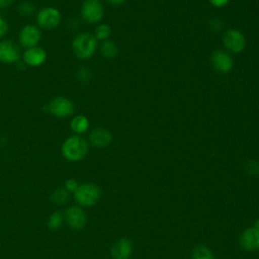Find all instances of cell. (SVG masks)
Returning a JSON list of instances; mask_svg holds the SVG:
<instances>
[{
    "label": "cell",
    "instance_id": "obj_2",
    "mask_svg": "<svg viewBox=\"0 0 259 259\" xmlns=\"http://www.w3.org/2000/svg\"><path fill=\"white\" fill-rule=\"evenodd\" d=\"M97 49V39L92 33L81 32L72 40V50L76 58L87 60L91 58Z\"/></svg>",
    "mask_w": 259,
    "mask_h": 259
},
{
    "label": "cell",
    "instance_id": "obj_31",
    "mask_svg": "<svg viewBox=\"0 0 259 259\" xmlns=\"http://www.w3.org/2000/svg\"><path fill=\"white\" fill-rule=\"evenodd\" d=\"M254 227H256V228H258L259 229V218L255 221V224H254Z\"/></svg>",
    "mask_w": 259,
    "mask_h": 259
},
{
    "label": "cell",
    "instance_id": "obj_29",
    "mask_svg": "<svg viewBox=\"0 0 259 259\" xmlns=\"http://www.w3.org/2000/svg\"><path fill=\"white\" fill-rule=\"evenodd\" d=\"M105 1L112 6H119L125 2V0H105Z\"/></svg>",
    "mask_w": 259,
    "mask_h": 259
},
{
    "label": "cell",
    "instance_id": "obj_28",
    "mask_svg": "<svg viewBox=\"0 0 259 259\" xmlns=\"http://www.w3.org/2000/svg\"><path fill=\"white\" fill-rule=\"evenodd\" d=\"M208 1H209V3H210L212 6H214V7H217V8L224 7V6H226V5L228 4V2H229V0H208Z\"/></svg>",
    "mask_w": 259,
    "mask_h": 259
},
{
    "label": "cell",
    "instance_id": "obj_24",
    "mask_svg": "<svg viewBox=\"0 0 259 259\" xmlns=\"http://www.w3.org/2000/svg\"><path fill=\"white\" fill-rule=\"evenodd\" d=\"M78 186H79L78 182H77L75 179H73V178L67 179V180L65 181V184H64V188H65L69 193H71V192L74 193V192L77 190Z\"/></svg>",
    "mask_w": 259,
    "mask_h": 259
},
{
    "label": "cell",
    "instance_id": "obj_9",
    "mask_svg": "<svg viewBox=\"0 0 259 259\" xmlns=\"http://www.w3.org/2000/svg\"><path fill=\"white\" fill-rule=\"evenodd\" d=\"M64 221L74 230H81L87 222L85 211L78 205H72L66 208L64 212Z\"/></svg>",
    "mask_w": 259,
    "mask_h": 259
},
{
    "label": "cell",
    "instance_id": "obj_5",
    "mask_svg": "<svg viewBox=\"0 0 259 259\" xmlns=\"http://www.w3.org/2000/svg\"><path fill=\"white\" fill-rule=\"evenodd\" d=\"M104 16V7L100 0H84L81 5V17L90 24L99 22Z\"/></svg>",
    "mask_w": 259,
    "mask_h": 259
},
{
    "label": "cell",
    "instance_id": "obj_30",
    "mask_svg": "<svg viewBox=\"0 0 259 259\" xmlns=\"http://www.w3.org/2000/svg\"><path fill=\"white\" fill-rule=\"evenodd\" d=\"M14 0H0V8H6L9 7Z\"/></svg>",
    "mask_w": 259,
    "mask_h": 259
},
{
    "label": "cell",
    "instance_id": "obj_17",
    "mask_svg": "<svg viewBox=\"0 0 259 259\" xmlns=\"http://www.w3.org/2000/svg\"><path fill=\"white\" fill-rule=\"evenodd\" d=\"M100 53L103 57H105L107 59H113L118 54V47L115 44V41L108 38L101 42Z\"/></svg>",
    "mask_w": 259,
    "mask_h": 259
},
{
    "label": "cell",
    "instance_id": "obj_19",
    "mask_svg": "<svg viewBox=\"0 0 259 259\" xmlns=\"http://www.w3.org/2000/svg\"><path fill=\"white\" fill-rule=\"evenodd\" d=\"M69 196H70V193L65 188H57L52 193L51 200L56 204L63 205L65 203H67Z\"/></svg>",
    "mask_w": 259,
    "mask_h": 259
},
{
    "label": "cell",
    "instance_id": "obj_14",
    "mask_svg": "<svg viewBox=\"0 0 259 259\" xmlns=\"http://www.w3.org/2000/svg\"><path fill=\"white\" fill-rule=\"evenodd\" d=\"M112 142V134L103 127H96L89 134V143L96 148L107 147Z\"/></svg>",
    "mask_w": 259,
    "mask_h": 259
},
{
    "label": "cell",
    "instance_id": "obj_8",
    "mask_svg": "<svg viewBox=\"0 0 259 259\" xmlns=\"http://www.w3.org/2000/svg\"><path fill=\"white\" fill-rule=\"evenodd\" d=\"M41 39V31L37 25L26 24L24 25L18 34V40L21 47L29 49L38 46Z\"/></svg>",
    "mask_w": 259,
    "mask_h": 259
},
{
    "label": "cell",
    "instance_id": "obj_18",
    "mask_svg": "<svg viewBox=\"0 0 259 259\" xmlns=\"http://www.w3.org/2000/svg\"><path fill=\"white\" fill-rule=\"evenodd\" d=\"M191 257L192 259H214L212 251L204 245L196 246L192 251Z\"/></svg>",
    "mask_w": 259,
    "mask_h": 259
},
{
    "label": "cell",
    "instance_id": "obj_16",
    "mask_svg": "<svg viewBox=\"0 0 259 259\" xmlns=\"http://www.w3.org/2000/svg\"><path fill=\"white\" fill-rule=\"evenodd\" d=\"M89 125H90L89 119L85 115H82V114L75 115L74 117H72V119L70 121L71 131L75 135H79V136L85 134L88 131Z\"/></svg>",
    "mask_w": 259,
    "mask_h": 259
},
{
    "label": "cell",
    "instance_id": "obj_4",
    "mask_svg": "<svg viewBox=\"0 0 259 259\" xmlns=\"http://www.w3.org/2000/svg\"><path fill=\"white\" fill-rule=\"evenodd\" d=\"M62 20L61 12L58 8L47 6L36 13V24L40 29L53 30L59 26Z\"/></svg>",
    "mask_w": 259,
    "mask_h": 259
},
{
    "label": "cell",
    "instance_id": "obj_11",
    "mask_svg": "<svg viewBox=\"0 0 259 259\" xmlns=\"http://www.w3.org/2000/svg\"><path fill=\"white\" fill-rule=\"evenodd\" d=\"M20 58L19 47L10 39L0 40V62L4 64H13Z\"/></svg>",
    "mask_w": 259,
    "mask_h": 259
},
{
    "label": "cell",
    "instance_id": "obj_25",
    "mask_svg": "<svg viewBox=\"0 0 259 259\" xmlns=\"http://www.w3.org/2000/svg\"><path fill=\"white\" fill-rule=\"evenodd\" d=\"M77 75H78V78H79L81 81H83V82L88 81V80L90 79V76H91L90 71H89L87 68H84V67H82V68L79 69Z\"/></svg>",
    "mask_w": 259,
    "mask_h": 259
},
{
    "label": "cell",
    "instance_id": "obj_1",
    "mask_svg": "<svg viewBox=\"0 0 259 259\" xmlns=\"http://www.w3.org/2000/svg\"><path fill=\"white\" fill-rule=\"evenodd\" d=\"M89 152V143L85 138L79 135H73L67 138L62 146L61 153L63 157L71 162L83 160Z\"/></svg>",
    "mask_w": 259,
    "mask_h": 259
},
{
    "label": "cell",
    "instance_id": "obj_23",
    "mask_svg": "<svg viewBox=\"0 0 259 259\" xmlns=\"http://www.w3.org/2000/svg\"><path fill=\"white\" fill-rule=\"evenodd\" d=\"M246 169H247V172L253 176L259 175V163L254 160H250L247 162Z\"/></svg>",
    "mask_w": 259,
    "mask_h": 259
},
{
    "label": "cell",
    "instance_id": "obj_12",
    "mask_svg": "<svg viewBox=\"0 0 259 259\" xmlns=\"http://www.w3.org/2000/svg\"><path fill=\"white\" fill-rule=\"evenodd\" d=\"M239 245L245 251L259 250V229L253 226L244 230L239 237Z\"/></svg>",
    "mask_w": 259,
    "mask_h": 259
},
{
    "label": "cell",
    "instance_id": "obj_20",
    "mask_svg": "<svg viewBox=\"0 0 259 259\" xmlns=\"http://www.w3.org/2000/svg\"><path fill=\"white\" fill-rule=\"evenodd\" d=\"M63 223H64V214L62 212L56 210L50 214L47 224H48L49 229L56 231L62 227Z\"/></svg>",
    "mask_w": 259,
    "mask_h": 259
},
{
    "label": "cell",
    "instance_id": "obj_6",
    "mask_svg": "<svg viewBox=\"0 0 259 259\" xmlns=\"http://www.w3.org/2000/svg\"><path fill=\"white\" fill-rule=\"evenodd\" d=\"M48 109L52 115L58 118H64L74 113L75 105L71 99L64 96H57L50 101Z\"/></svg>",
    "mask_w": 259,
    "mask_h": 259
},
{
    "label": "cell",
    "instance_id": "obj_27",
    "mask_svg": "<svg viewBox=\"0 0 259 259\" xmlns=\"http://www.w3.org/2000/svg\"><path fill=\"white\" fill-rule=\"evenodd\" d=\"M209 25H210V28H212V29L215 30V31H219V30H221V27L223 26V23L221 22L220 19L213 18V19L210 20Z\"/></svg>",
    "mask_w": 259,
    "mask_h": 259
},
{
    "label": "cell",
    "instance_id": "obj_3",
    "mask_svg": "<svg viewBox=\"0 0 259 259\" xmlns=\"http://www.w3.org/2000/svg\"><path fill=\"white\" fill-rule=\"evenodd\" d=\"M101 196V190L95 183H82L79 184L77 190L74 192L75 201L85 207L96 204Z\"/></svg>",
    "mask_w": 259,
    "mask_h": 259
},
{
    "label": "cell",
    "instance_id": "obj_7",
    "mask_svg": "<svg viewBox=\"0 0 259 259\" xmlns=\"http://www.w3.org/2000/svg\"><path fill=\"white\" fill-rule=\"evenodd\" d=\"M223 42L226 49L233 53L239 54L244 51L246 47V39L244 34L238 29H228L223 35Z\"/></svg>",
    "mask_w": 259,
    "mask_h": 259
},
{
    "label": "cell",
    "instance_id": "obj_26",
    "mask_svg": "<svg viewBox=\"0 0 259 259\" xmlns=\"http://www.w3.org/2000/svg\"><path fill=\"white\" fill-rule=\"evenodd\" d=\"M8 32V23L0 16V39Z\"/></svg>",
    "mask_w": 259,
    "mask_h": 259
},
{
    "label": "cell",
    "instance_id": "obj_10",
    "mask_svg": "<svg viewBox=\"0 0 259 259\" xmlns=\"http://www.w3.org/2000/svg\"><path fill=\"white\" fill-rule=\"evenodd\" d=\"M210 63L214 71L221 74H227L231 72L234 66V62L231 55L222 50L214 51L211 54Z\"/></svg>",
    "mask_w": 259,
    "mask_h": 259
},
{
    "label": "cell",
    "instance_id": "obj_15",
    "mask_svg": "<svg viewBox=\"0 0 259 259\" xmlns=\"http://www.w3.org/2000/svg\"><path fill=\"white\" fill-rule=\"evenodd\" d=\"M111 256L113 259H128L133 253V244L127 238L118 239L111 247Z\"/></svg>",
    "mask_w": 259,
    "mask_h": 259
},
{
    "label": "cell",
    "instance_id": "obj_13",
    "mask_svg": "<svg viewBox=\"0 0 259 259\" xmlns=\"http://www.w3.org/2000/svg\"><path fill=\"white\" fill-rule=\"evenodd\" d=\"M47 57H48L47 52L45 51V49H42L39 46L25 49L22 55L23 62L30 67L41 66L46 62Z\"/></svg>",
    "mask_w": 259,
    "mask_h": 259
},
{
    "label": "cell",
    "instance_id": "obj_21",
    "mask_svg": "<svg viewBox=\"0 0 259 259\" xmlns=\"http://www.w3.org/2000/svg\"><path fill=\"white\" fill-rule=\"evenodd\" d=\"M110 34H111V27L105 23L97 25L94 30V33H93L95 38L97 40H101V41L108 39Z\"/></svg>",
    "mask_w": 259,
    "mask_h": 259
},
{
    "label": "cell",
    "instance_id": "obj_22",
    "mask_svg": "<svg viewBox=\"0 0 259 259\" xmlns=\"http://www.w3.org/2000/svg\"><path fill=\"white\" fill-rule=\"evenodd\" d=\"M17 10H18V13L20 15L29 16L34 12L35 7H34L33 3L28 2V1H24V2L19 3V5L17 6Z\"/></svg>",
    "mask_w": 259,
    "mask_h": 259
}]
</instances>
